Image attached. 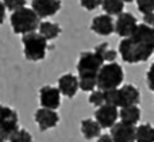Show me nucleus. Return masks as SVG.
Masks as SVG:
<instances>
[{"label":"nucleus","instance_id":"39448f33","mask_svg":"<svg viewBox=\"0 0 154 142\" xmlns=\"http://www.w3.org/2000/svg\"><path fill=\"white\" fill-rule=\"evenodd\" d=\"M104 58L97 53L93 51H82L77 61V75L79 77H93L97 79V75L104 65Z\"/></svg>","mask_w":154,"mask_h":142},{"label":"nucleus","instance_id":"4be33fe9","mask_svg":"<svg viewBox=\"0 0 154 142\" xmlns=\"http://www.w3.org/2000/svg\"><path fill=\"white\" fill-rule=\"evenodd\" d=\"M88 102H89V104L95 106L96 108L104 106L106 104V94H104V91H101V89H96V91L91 92L89 97H88Z\"/></svg>","mask_w":154,"mask_h":142},{"label":"nucleus","instance_id":"5701e85b","mask_svg":"<svg viewBox=\"0 0 154 142\" xmlns=\"http://www.w3.org/2000/svg\"><path fill=\"white\" fill-rule=\"evenodd\" d=\"M8 142H32V135L30 134V131H27L26 129H20V127H19L10 137Z\"/></svg>","mask_w":154,"mask_h":142},{"label":"nucleus","instance_id":"f3484780","mask_svg":"<svg viewBox=\"0 0 154 142\" xmlns=\"http://www.w3.org/2000/svg\"><path fill=\"white\" fill-rule=\"evenodd\" d=\"M141 115H142V111L138 106L123 107V108H120V111H119L120 122L131 125V126H135V125L141 121Z\"/></svg>","mask_w":154,"mask_h":142},{"label":"nucleus","instance_id":"f03ea898","mask_svg":"<svg viewBox=\"0 0 154 142\" xmlns=\"http://www.w3.org/2000/svg\"><path fill=\"white\" fill-rule=\"evenodd\" d=\"M11 29L15 34H20L22 37L30 32H34L35 30L39 29L41 18L32 8H20L11 14L10 18Z\"/></svg>","mask_w":154,"mask_h":142},{"label":"nucleus","instance_id":"f8f14e48","mask_svg":"<svg viewBox=\"0 0 154 142\" xmlns=\"http://www.w3.org/2000/svg\"><path fill=\"white\" fill-rule=\"evenodd\" d=\"M91 30L100 37H108L112 32H115V22L111 15H107V14L97 15L92 19Z\"/></svg>","mask_w":154,"mask_h":142},{"label":"nucleus","instance_id":"20e7f679","mask_svg":"<svg viewBox=\"0 0 154 142\" xmlns=\"http://www.w3.org/2000/svg\"><path fill=\"white\" fill-rule=\"evenodd\" d=\"M125 80V70L118 62H107L97 75V88L101 91L116 89Z\"/></svg>","mask_w":154,"mask_h":142},{"label":"nucleus","instance_id":"7c9ffc66","mask_svg":"<svg viewBox=\"0 0 154 142\" xmlns=\"http://www.w3.org/2000/svg\"><path fill=\"white\" fill-rule=\"evenodd\" d=\"M96 142H114V138H112L111 134H101L96 140Z\"/></svg>","mask_w":154,"mask_h":142},{"label":"nucleus","instance_id":"0eeeda50","mask_svg":"<svg viewBox=\"0 0 154 142\" xmlns=\"http://www.w3.org/2000/svg\"><path fill=\"white\" fill-rule=\"evenodd\" d=\"M34 121L39 127V131H48L50 129H54L60 123V115L57 110L50 108H38L34 114Z\"/></svg>","mask_w":154,"mask_h":142},{"label":"nucleus","instance_id":"423d86ee","mask_svg":"<svg viewBox=\"0 0 154 142\" xmlns=\"http://www.w3.org/2000/svg\"><path fill=\"white\" fill-rule=\"evenodd\" d=\"M19 129V116L14 108L2 106V142H8L10 137Z\"/></svg>","mask_w":154,"mask_h":142},{"label":"nucleus","instance_id":"1a4fd4ad","mask_svg":"<svg viewBox=\"0 0 154 142\" xmlns=\"http://www.w3.org/2000/svg\"><path fill=\"white\" fill-rule=\"evenodd\" d=\"M119 107L111 104H104L101 107L96 108L95 119L100 123L103 129H112L116 125V121L119 118Z\"/></svg>","mask_w":154,"mask_h":142},{"label":"nucleus","instance_id":"a878e982","mask_svg":"<svg viewBox=\"0 0 154 142\" xmlns=\"http://www.w3.org/2000/svg\"><path fill=\"white\" fill-rule=\"evenodd\" d=\"M104 94H106V104H111V106L119 107V88L104 91Z\"/></svg>","mask_w":154,"mask_h":142},{"label":"nucleus","instance_id":"c756f323","mask_svg":"<svg viewBox=\"0 0 154 142\" xmlns=\"http://www.w3.org/2000/svg\"><path fill=\"white\" fill-rule=\"evenodd\" d=\"M143 23L150 27H154V12L143 15Z\"/></svg>","mask_w":154,"mask_h":142},{"label":"nucleus","instance_id":"2eb2a0df","mask_svg":"<svg viewBox=\"0 0 154 142\" xmlns=\"http://www.w3.org/2000/svg\"><path fill=\"white\" fill-rule=\"evenodd\" d=\"M109 134L114 138V142H137V127L123 122L115 125Z\"/></svg>","mask_w":154,"mask_h":142},{"label":"nucleus","instance_id":"473e14b6","mask_svg":"<svg viewBox=\"0 0 154 142\" xmlns=\"http://www.w3.org/2000/svg\"><path fill=\"white\" fill-rule=\"evenodd\" d=\"M125 3H133V2H137V0H123Z\"/></svg>","mask_w":154,"mask_h":142},{"label":"nucleus","instance_id":"ddd939ff","mask_svg":"<svg viewBox=\"0 0 154 142\" xmlns=\"http://www.w3.org/2000/svg\"><path fill=\"white\" fill-rule=\"evenodd\" d=\"M58 89L61 91L62 96L72 99L80 89V79L73 73H65L58 79Z\"/></svg>","mask_w":154,"mask_h":142},{"label":"nucleus","instance_id":"aec40b11","mask_svg":"<svg viewBox=\"0 0 154 142\" xmlns=\"http://www.w3.org/2000/svg\"><path fill=\"white\" fill-rule=\"evenodd\" d=\"M137 142H154V126L142 123L137 127Z\"/></svg>","mask_w":154,"mask_h":142},{"label":"nucleus","instance_id":"a211bd4d","mask_svg":"<svg viewBox=\"0 0 154 142\" xmlns=\"http://www.w3.org/2000/svg\"><path fill=\"white\" fill-rule=\"evenodd\" d=\"M61 31H62V29L58 23L49 22V20L41 22L39 29H38V32H39L41 35H43L48 41H53V39H56V38H58Z\"/></svg>","mask_w":154,"mask_h":142},{"label":"nucleus","instance_id":"9b49d317","mask_svg":"<svg viewBox=\"0 0 154 142\" xmlns=\"http://www.w3.org/2000/svg\"><path fill=\"white\" fill-rule=\"evenodd\" d=\"M61 7V0H32L31 2V8L38 14L41 19L54 16L57 12H60Z\"/></svg>","mask_w":154,"mask_h":142},{"label":"nucleus","instance_id":"6ab92c4d","mask_svg":"<svg viewBox=\"0 0 154 142\" xmlns=\"http://www.w3.org/2000/svg\"><path fill=\"white\" fill-rule=\"evenodd\" d=\"M101 8L107 15L119 16L120 14H123V10H125V2L123 0H103Z\"/></svg>","mask_w":154,"mask_h":142},{"label":"nucleus","instance_id":"9d476101","mask_svg":"<svg viewBox=\"0 0 154 142\" xmlns=\"http://www.w3.org/2000/svg\"><path fill=\"white\" fill-rule=\"evenodd\" d=\"M138 24V20L133 14L123 12L118 16L116 22H115V32L122 38H128L134 34Z\"/></svg>","mask_w":154,"mask_h":142},{"label":"nucleus","instance_id":"cd10ccee","mask_svg":"<svg viewBox=\"0 0 154 142\" xmlns=\"http://www.w3.org/2000/svg\"><path fill=\"white\" fill-rule=\"evenodd\" d=\"M80 4L87 11H93L103 4V0H80Z\"/></svg>","mask_w":154,"mask_h":142},{"label":"nucleus","instance_id":"7ed1b4c3","mask_svg":"<svg viewBox=\"0 0 154 142\" xmlns=\"http://www.w3.org/2000/svg\"><path fill=\"white\" fill-rule=\"evenodd\" d=\"M22 46H23V54L29 61H42L46 58L48 54V39L39 32H30L22 37Z\"/></svg>","mask_w":154,"mask_h":142},{"label":"nucleus","instance_id":"b1692460","mask_svg":"<svg viewBox=\"0 0 154 142\" xmlns=\"http://www.w3.org/2000/svg\"><path fill=\"white\" fill-rule=\"evenodd\" d=\"M80 79V89L82 92H93L97 88V79L93 77H79Z\"/></svg>","mask_w":154,"mask_h":142},{"label":"nucleus","instance_id":"4468645a","mask_svg":"<svg viewBox=\"0 0 154 142\" xmlns=\"http://www.w3.org/2000/svg\"><path fill=\"white\" fill-rule=\"evenodd\" d=\"M141 102V92L133 84H125L119 88V107L138 106Z\"/></svg>","mask_w":154,"mask_h":142},{"label":"nucleus","instance_id":"412c9836","mask_svg":"<svg viewBox=\"0 0 154 142\" xmlns=\"http://www.w3.org/2000/svg\"><path fill=\"white\" fill-rule=\"evenodd\" d=\"M95 50L103 57L106 62H115V60H116V57H118V51H115L114 49H109L108 43H106V42L97 45L95 48Z\"/></svg>","mask_w":154,"mask_h":142},{"label":"nucleus","instance_id":"393cba45","mask_svg":"<svg viewBox=\"0 0 154 142\" xmlns=\"http://www.w3.org/2000/svg\"><path fill=\"white\" fill-rule=\"evenodd\" d=\"M137 7L143 15L152 14L154 12V0H137Z\"/></svg>","mask_w":154,"mask_h":142},{"label":"nucleus","instance_id":"c85d7f7f","mask_svg":"<svg viewBox=\"0 0 154 142\" xmlns=\"http://www.w3.org/2000/svg\"><path fill=\"white\" fill-rule=\"evenodd\" d=\"M146 83H147V87L152 92H154V62L150 65L149 70L146 73Z\"/></svg>","mask_w":154,"mask_h":142},{"label":"nucleus","instance_id":"dca6fc26","mask_svg":"<svg viewBox=\"0 0 154 142\" xmlns=\"http://www.w3.org/2000/svg\"><path fill=\"white\" fill-rule=\"evenodd\" d=\"M80 129H81V133L85 140H93V138H99L101 135V129L103 127L100 126V123L96 119L87 118L81 121Z\"/></svg>","mask_w":154,"mask_h":142},{"label":"nucleus","instance_id":"bb28decb","mask_svg":"<svg viewBox=\"0 0 154 142\" xmlns=\"http://www.w3.org/2000/svg\"><path fill=\"white\" fill-rule=\"evenodd\" d=\"M4 5L7 7L8 11L11 12H15V11L20 10V8H24L26 7V0H3Z\"/></svg>","mask_w":154,"mask_h":142},{"label":"nucleus","instance_id":"6e6552de","mask_svg":"<svg viewBox=\"0 0 154 142\" xmlns=\"http://www.w3.org/2000/svg\"><path fill=\"white\" fill-rule=\"evenodd\" d=\"M61 91L58 87L54 85H43L39 88V104L43 108L58 110L61 106Z\"/></svg>","mask_w":154,"mask_h":142},{"label":"nucleus","instance_id":"f257e3e1","mask_svg":"<svg viewBox=\"0 0 154 142\" xmlns=\"http://www.w3.org/2000/svg\"><path fill=\"white\" fill-rule=\"evenodd\" d=\"M118 51L123 61L128 64L147 61L154 53V27L145 23L138 24L131 37L120 41Z\"/></svg>","mask_w":154,"mask_h":142},{"label":"nucleus","instance_id":"2f4dec72","mask_svg":"<svg viewBox=\"0 0 154 142\" xmlns=\"http://www.w3.org/2000/svg\"><path fill=\"white\" fill-rule=\"evenodd\" d=\"M5 10H7V7L4 5V3H2L0 4V20H2V23L5 19Z\"/></svg>","mask_w":154,"mask_h":142}]
</instances>
